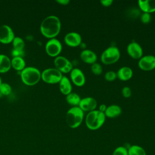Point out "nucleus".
<instances>
[{
	"label": "nucleus",
	"mask_w": 155,
	"mask_h": 155,
	"mask_svg": "<svg viewBox=\"0 0 155 155\" xmlns=\"http://www.w3.org/2000/svg\"><path fill=\"white\" fill-rule=\"evenodd\" d=\"M120 57L119 49L116 46H110L102 53L101 61L105 65H111L117 62Z\"/></svg>",
	"instance_id": "nucleus-5"
},
{
	"label": "nucleus",
	"mask_w": 155,
	"mask_h": 155,
	"mask_svg": "<svg viewBox=\"0 0 155 155\" xmlns=\"http://www.w3.org/2000/svg\"><path fill=\"white\" fill-rule=\"evenodd\" d=\"M84 118V112L79 107H72L67 112L65 121L67 125L74 129L79 127Z\"/></svg>",
	"instance_id": "nucleus-3"
},
{
	"label": "nucleus",
	"mask_w": 155,
	"mask_h": 155,
	"mask_svg": "<svg viewBox=\"0 0 155 155\" xmlns=\"http://www.w3.org/2000/svg\"><path fill=\"white\" fill-rule=\"evenodd\" d=\"M63 76L62 73L56 68H48L41 73V79L47 84L59 83Z\"/></svg>",
	"instance_id": "nucleus-6"
},
{
	"label": "nucleus",
	"mask_w": 155,
	"mask_h": 155,
	"mask_svg": "<svg viewBox=\"0 0 155 155\" xmlns=\"http://www.w3.org/2000/svg\"><path fill=\"white\" fill-rule=\"evenodd\" d=\"M56 2L62 5H67L70 3L69 0H56Z\"/></svg>",
	"instance_id": "nucleus-33"
},
{
	"label": "nucleus",
	"mask_w": 155,
	"mask_h": 155,
	"mask_svg": "<svg viewBox=\"0 0 155 155\" xmlns=\"http://www.w3.org/2000/svg\"><path fill=\"white\" fill-rule=\"evenodd\" d=\"M138 66L143 71L154 70L155 68V56L153 55L143 56L139 59Z\"/></svg>",
	"instance_id": "nucleus-11"
},
{
	"label": "nucleus",
	"mask_w": 155,
	"mask_h": 155,
	"mask_svg": "<svg viewBox=\"0 0 155 155\" xmlns=\"http://www.w3.org/2000/svg\"><path fill=\"white\" fill-rule=\"evenodd\" d=\"M54 65L55 68L59 70L62 73H70L72 69V63L65 57L63 56H58L54 59Z\"/></svg>",
	"instance_id": "nucleus-8"
},
{
	"label": "nucleus",
	"mask_w": 155,
	"mask_h": 155,
	"mask_svg": "<svg viewBox=\"0 0 155 155\" xmlns=\"http://www.w3.org/2000/svg\"><path fill=\"white\" fill-rule=\"evenodd\" d=\"M91 71L94 75H100L103 71L102 67L100 64L95 62L91 65Z\"/></svg>",
	"instance_id": "nucleus-26"
},
{
	"label": "nucleus",
	"mask_w": 155,
	"mask_h": 155,
	"mask_svg": "<svg viewBox=\"0 0 155 155\" xmlns=\"http://www.w3.org/2000/svg\"><path fill=\"white\" fill-rule=\"evenodd\" d=\"M61 28V22L59 18L52 15L45 18L40 25V31L42 35L49 39L54 38L58 36Z\"/></svg>",
	"instance_id": "nucleus-1"
},
{
	"label": "nucleus",
	"mask_w": 155,
	"mask_h": 155,
	"mask_svg": "<svg viewBox=\"0 0 155 155\" xmlns=\"http://www.w3.org/2000/svg\"><path fill=\"white\" fill-rule=\"evenodd\" d=\"M140 20L142 23L144 24H147L150 22L151 20V16L150 13H142L140 15Z\"/></svg>",
	"instance_id": "nucleus-29"
},
{
	"label": "nucleus",
	"mask_w": 155,
	"mask_h": 155,
	"mask_svg": "<svg viewBox=\"0 0 155 155\" xmlns=\"http://www.w3.org/2000/svg\"><path fill=\"white\" fill-rule=\"evenodd\" d=\"M65 100L68 104L73 107H78L81 98L78 94L74 92H71L66 95Z\"/></svg>",
	"instance_id": "nucleus-22"
},
{
	"label": "nucleus",
	"mask_w": 155,
	"mask_h": 155,
	"mask_svg": "<svg viewBox=\"0 0 155 155\" xmlns=\"http://www.w3.org/2000/svg\"><path fill=\"white\" fill-rule=\"evenodd\" d=\"M123 97L125 98H128L131 96V90L129 87L125 86L122 88L121 91Z\"/></svg>",
	"instance_id": "nucleus-31"
},
{
	"label": "nucleus",
	"mask_w": 155,
	"mask_h": 155,
	"mask_svg": "<svg viewBox=\"0 0 155 155\" xmlns=\"http://www.w3.org/2000/svg\"><path fill=\"white\" fill-rule=\"evenodd\" d=\"M12 28L7 24L0 26V42L3 44H9L15 38Z\"/></svg>",
	"instance_id": "nucleus-10"
},
{
	"label": "nucleus",
	"mask_w": 155,
	"mask_h": 155,
	"mask_svg": "<svg viewBox=\"0 0 155 155\" xmlns=\"http://www.w3.org/2000/svg\"><path fill=\"white\" fill-rule=\"evenodd\" d=\"M2 84V80H1V78H0V85Z\"/></svg>",
	"instance_id": "nucleus-35"
},
{
	"label": "nucleus",
	"mask_w": 155,
	"mask_h": 155,
	"mask_svg": "<svg viewBox=\"0 0 155 155\" xmlns=\"http://www.w3.org/2000/svg\"><path fill=\"white\" fill-rule=\"evenodd\" d=\"M45 51L51 57H56L61 53L62 45L61 42L56 38L49 39L45 44Z\"/></svg>",
	"instance_id": "nucleus-7"
},
{
	"label": "nucleus",
	"mask_w": 155,
	"mask_h": 155,
	"mask_svg": "<svg viewBox=\"0 0 155 155\" xmlns=\"http://www.w3.org/2000/svg\"><path fill=\"white\" fill-rule=\"evenodd\" d=\"M127 54L134 59H139L143 56V48L137 42L132 41L127 47Z\"/></svg>",
	"instance_id": "nucleus-9"
},
{
	"label": "nucleus",
	"mask_w": 155,
	"mask_h": 155,
	"mask_svg": "<svg viewBox=\"0 0 155 155\" xmlns=\"http://www.w3.org/2000/svg\"><path fill=\"white\" fill-rule=\"evenodd\" d=\"M97 105L96 100L93 97H85L81 99L78 107L84 111H91L96 110Z\"/></svg>",
	"instance_id": "nucleus-14"
},
{
	"label": "nucleus",
	"mask_w": 155,
	"mask_h": 155,
	"mask_svg": "<svg viewBox=\"0 0 155 155\" xmlns=\"http://www.w3.org/2000/svg\"><path fill=\"white\" fill-rule=\"evenodd\" d=\"M154 56H155V55H154Z\"/></svg>",
	"instance_id": "nucleus-36"
},
{
	"label": "nucleus",
	"mask_w": 155,
	"mask_h": 155,
	"mask_svg": "<svg viewBox=\"0 0 155 155\" xmlns=\"http://www.w3.org/2000/svg\"><path fill=\"white\" fill-rule=\"evenodd\" d=\"M128 155H147L146 151L141 146L133 145L128 148Z\"/></svg>",
	"instance_id": "nucleus-23"
},
{
	"label": "nucleus",
	"mask_w": 155,
	"mask_h": 155,
	"mask_svg": "<svg viewBox=\"0 0 155 155\" xmlns=\"http://www.w3.org/2000/svg\"><path fill=\"white\" fill-rule=\"evenodd\" d=\"M59 87L61 93L65 96L72 92V85L71 81L65 76H63L59 82Z\"/></svg>",
	"instance_id": "nucleus-18"
},
{
	"label": "nucleus",
	"mask_w": 155,
	"mask_h": 155,
	"mask_svg": "<svg viewBox=\"0 0 155 155\" xmlns=\"http://www.w3.org/2000/svg\"><path fill=\"white\" fill-rule=\"evenodd\" d=\"M107 106L106 105H105V104H101L99 105V110H99L100 111H101V112L104 113L105 110H106V109H107Z\"/></svg>",
	"instance_id": "nucleus-34"
},
{
	"label": "nucleus",
	"mask_w": 155,
	"mask_h": 155,
	"mask_svg": "<svg viewBox=\"0 0 155 155\" xmlns=\"http://www.w3.org/2000/svg\"><path fill=\"white\" fill-rule=\"evenodd\" d=\"M106 116L105 114L98 110L90 111L85 116V122L87 127L93 131L99 129L105 123Z\"/></svg>",
	"instance_id": "nucleus-2"
},
{
	"label": "nucleus",
	"mask_w": 155,
	"mask_h": 155,
	"mask_svg": "<svg viewBox=\"0 0 155 155\" xmlns=\"http://www.w3.org/2000/svg\"><path fill=\"white\" fill-rule=\"evenodd\" d=\"M21 78L24 84L27 85H34L41 79V73L36 67H25L21 71Z\"/></svg>",
	"instance_id": "nucleus-4"
},
{
	"label": "nucleus",
	"mask_w": 155,
	"mask_h": 155,
	"mask_svg": "<svg viewBox=\"0 0 155 155\" xmlns=\"http://www.w3.org/2000/svg\"><path fill=\"white\" fill-rule=\"evenodd\" d=\"M11 59L4 54H0V73H5L11 68Z\"/></svg>",
	"instance_id": "nucleus-20"
},
{
	"label": "nucleus",
	"mask_w": 155,
	"mask_h": 155,
	"mask_svg": "<svg viewBox=\"0 0 155 155\" xmlns=\"http://www.w3.org/2000/svg\"><path fill=\"white\" fill-rule=\"evenodd\" d=\"M122 113L121 107L116 104L110 105L107 106V109L104 113L106 117L108 118H116L119 116Z\"/></svg>",
	"instance_id": "nucleus-19"
},
{
	"label": "nucleus",
	"mask_w": 155,
	"mask_h": 155,
	"mask_svg": "<svg viewBox=\"0 0 155 155\" xmlns=\"http://www.w3.org/2000/svg\"><path fill=\"white\" fill-rule=\"evenodd\" d=\"M117 78L122 81H127L130 80L133 75V70L128 67L124 66L120 67L116 72Z\"/></svg>",
	"instance_id": "nucleus-17"
},
{
	"label": "nucleus",
	"mask_w": 155,
	"mask_h": 155,
	"mask_svg": "<svg viewBox=\"0 0 155 155\" xmlns=\"http://www.w3.org/2000/svg\"><path fill=\"white\" fill-rule=\"evenodd\" d=\"M12 42L13 48L24 50V48L25 47V42L19 36H15Z\"/></svg>",
	"instance_id": "nucleus-24"
},
{
	"label": "nucleus",
	"mask_w": 155,
	"mask_h": 155,
	"mask_svg": "<svg viewBox=\"0 0 155 155\" xmlns=\"http://www.w3.org/2000/svg\"><path fill=\"white\" fill-rule=\"evenodd\" d=\"M139 10L143 13L155 12V0H139L137 1Z\"/></svg>",
	"instance_id": "nucleus-16"
},
{
	"label": "nucleus",
	"mask_w": 155,
	"mask_h": 155,
	"mask_svg": "<svg viewBox=\"0 0 155 155\" xmlns=\"http://www.w3.org/2000/svg\"><path fill=\"white\" fill-rule=\"evenodd\" d=\"M12 92V87L10 84L6 82H2L0 85V94L7 96Z\"/></svg>",
	"instance_id": "nucleus-25"
},
{
	"label": "nucleus",
	"mask_w": 155,
	"mask_h": 155,
	"mask_svg": "<svg viewBox=\"0 0 155 155\" xmlns=\"http://www.w3.org/2000/svg\"><path fill=\"white\" fill-rule=\"evenodd\" d=\"M12 55L13 58L15 57H21L22 58L24 55V50L21 49L13 48L12 50Z\"/></svg>",
	"instance_id": "nucleus-30"
},
{
	"label": "nucleus",
	"mask_w": 155,
	"mask_h": 155,
	"mask_svg": "<svg viewBox=\"0 0 155 155\" xmlns=\"http://www.w3.org/2000/svg\"><path fill=\"white\" fill-rule=\"evenodd\" d=\"M104 78L107 81L112 82L117 78L116 72L114 71H108L105 73Z\"/></svg>",
	"instance_id": "nucleus-28"
},
{
	"label": "nucleus",
	"mask_w": 155,
	"mask_h": 155,
	"mask_svg": "<svg viewBox=\"0 0 155 155\" xmlns=\"http://www.w3.org/2000/svg\"><path fill=\"white\" fill-rule=\"evenodd\" d=\"M11 65L15 70L21 71L25 68V62L23 58L15 57L11 60Z\"/></svg>",
	"instance_id": "nucleus-21"
},
{
	"label": "nucleus",
	"mask_w": 155,
	"mask_h": 155,
	"mask_svg": "<svg viewBox=\"0 0 155 155\" xmlns=\"http://www.w3.org/2000/svg\"><path fill=\"white\" fill-rule=\"evenodd\" d=\"M80 58L84 62L91 65L96 62L97 59L96 53L89 49H84L80 53Z\"/></svg>",
	"instance_id": "nucleus-15"
},
{
	"label": "nucleus",
	"mask_w": 155,
	"mask_h": 155,
	"mask_svg": "<svg viewBox=\"0 0 155 155\" xmlns=\"http://www.w3.org/2000/svg\"><path fill=\"white\" fill-rule=\"evenodd\" d=\"M64 42L69 47H76L82 44V37L79 33L71 31L65 35Z\"/></svg>",
	"instance_id": "nucleus-13"
},
{
	"label": "nucleus",
	"mask_w": 155,
	"mask_h": 155,
	"mask_svg": "<svg viewBox=\"0 0 155 155\" xmlns=\"http://www.w3.org/2000/svg\"><path fill=\"white\" fill-rule=\"evenodd\" d=\"M112 155H128V148L125 146H119L114 150Z\"/></svg>",
	"instance_id": "nucleus-27"
},
{
	"label": "nucleus",
	"mask_w": 155,
	"mask_h": 155,
	"mask_svg": "<svg viewBox=\"0 0 155 155\" xmlns=\"http://www.w3.org/2000/svg\"><path fill=\"white\" fill-rule=\"evenodd\" d=\"M100 2L102 6L108 7H110L113 4V0H101Z\"/></svg>",
	"instance_id": "nucleus-32"
},
{
	"label": "nucleus",
	"mask_w": 155,
	"mask_h": 155,
	"mask_svg": "<svg viewBox=\"0 0 155 155\" xmlns=\"http://www.w3.org/2000/svg\"><path fill=\"white\" fill-rule=\"evenodd\" d=\"M71 81L78 87H82L86 82L85 76L83 71L78 68H73L70 72Z\"/></svg>",
	"instance_id": "nucleus-12"
}]
</instances>
